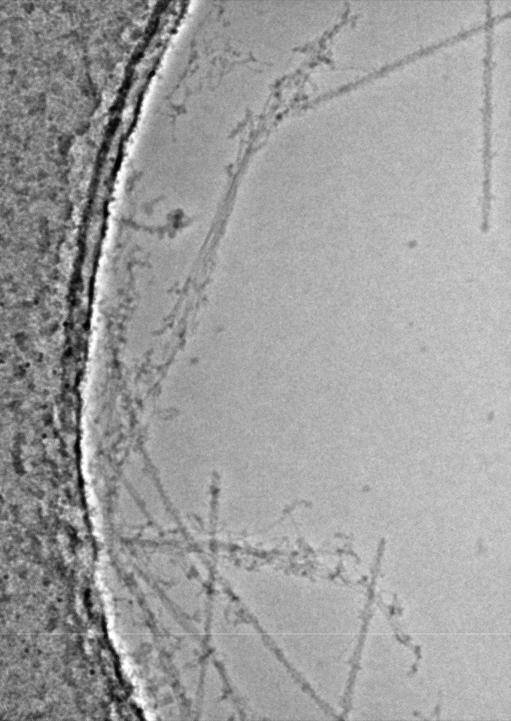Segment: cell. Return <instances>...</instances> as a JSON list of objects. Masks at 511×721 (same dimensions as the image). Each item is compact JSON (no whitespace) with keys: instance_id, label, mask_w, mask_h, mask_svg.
I'll list each match as a JSON object with an SVG mask.
<instances>
[{"instance_id":"cell-1","label":"cell","mask_w":511,"mask_h":721,"mask_svg":"<svg viewBox=\"0 0 511 721\" xmlns=\"http://www.w3.org/2000/svg\"><path fill=\"white\" fill-rule=\"evenodd\" d=\"M491 47H486V53L484 58V158H489L490 155V144H491Z\"/></svg>"}]
</instances>
